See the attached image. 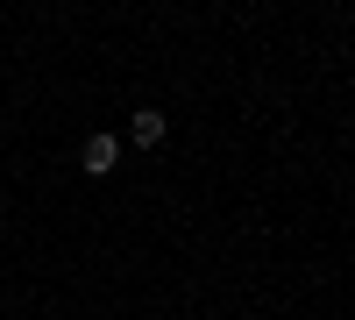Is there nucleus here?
I'll use <instances>...</instances> for the list:
<instances>
[{"instance_id":"1","label":"nucleus","mask_w":355,"mask_h":320,"mask_svg":"<svg viewBox=\"0 0 355 320\" xmlns=\"http://www.w3.org/2000/svg\"><path fill=\"white\" fill-rule=\"evenodd\" d=\"M114 157H121V142H114V135H93V142H85V171H93V178H107Z\"/></svg>"},{"instance_id":"2","label":"nucleus","mask_w":355,"mask_h":320,"mask_svg":"<svg viewBox=\"0 0 355 320\" xmlns=\"http://www.w3.org/2000/svg\"><path fill=\"white\" fill-rule=\"evenodd\" d=\"M128 135H135V142H164V114H157V107H135Z\"/></svg>"}]
</instances>
